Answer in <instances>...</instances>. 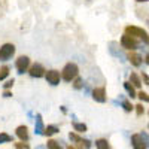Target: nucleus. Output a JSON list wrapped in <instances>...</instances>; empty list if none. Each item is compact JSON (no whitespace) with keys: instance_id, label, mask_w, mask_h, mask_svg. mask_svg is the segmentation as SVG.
Instances as JSON below:
<instances>
[{"instance_id":"15","label":"nucleus","mask_w":149,"mask_h":149,"mask_svg":"<svg viewBox=\"0 0 149 149\" xmlns=\"http://www.w3.org/2000/svg\"><path fill=\"white\" fill-rule=\"evenodd\" d=\"M128 81H130V84L134 86V88H140V86L143 85L140 74H137L136 72H131V73H130V78H128Z\"/></svg>"},{"instance_id":"38","label":"nucleus","mask_w":149,"mask_h":149,"mask_svg":"<svg viewBox=\"0 0 149 149\" xmlns=\"http://www.w3.org/2000/svg\"><path fill=\"white\" fill-rule=\"evenodd\" d=\"M148 128H149V125H148Z\"/></svg>"},{"instance_id":"29","label":"nucleus","mask_w":149,"mask_h":149,"mask_svg":"<svg viewBox=\"0 0 149 149\" xmlns=\"http://www.w3.org/2000/svg\"><path fill=\"white\" fill-rule=\"evenodd\" d=\"M140 78H142V82L149 86V74H148L146 72H142V73H140Z\"/></svg>"},{"instance_id":"30","label":"nucleus","mask_w":149,"mask_h":149,"mask_svg":"<svg viewBox=\"0 0 149 149\" xmlns=\"http://www.w3.org/2000/svg\"><path fill=\"white\" fill-rule=\"evenodd\" d=\"M140 134H142V137H143V140H145V143H146V146L149 148V134H148V133H145V131H142Z\"/></svg>"},{"instance_id":"13","label":"nucleus","mask_w":149,"mask_h":149,"mask_svg":"<svg viewBox=\"0 0 149 149\" xmlns=\"http://www.w3.org/2000/svg\"><path fill=\"white\" fill-rule=\"evenodd\" d=\"M116 46V42H110L109 43V52H110V55H113L115 58H118L119 61H125V58H127V55H124L122 52H121V49L118 48H115Z\"/></svg>"},{"instance_id":"17","label":"nucleus","mask_w":149,"mask_h":149,"mask_svg":"<svg viewBox=\"0 0 149 149\" xmlns=\"http://www.w3.org/2000/svg\"><path fill=\"white\" fill-rule=\"evenodd\" d=\"M72 127H73V131H76L78 134H82V133H85L86 130H88L86 124H84V122H76V121L72 122Z\"/></svg>"},{"instance_id":"7","label":"nucleus","mask_w":149,"mask_h":149,"mask_svg":"<svg viewBox=\"0 0 149 149\" xmlns=\"http://www.w3.org/2000/svg\"><path fill=\"white\" fill-rule=\"evenodd\" d=\"M91 97L97 103H106V100H107L106 86H95V88L91 91Z\"/></svg>"},{"instance_id":"6","label":"nucleus","mask_w":149,"mask_h":149,"mask_svg":"<svg viewBox=\"0 0 149 149\" xmlns=\"http://www.w3.org/2000/svg\"><path fill=\"white\" fill-rule=\"evenodd\" d=\"M15 54V45L14 43H3L0 46V61H8Z\"/></svg>"},{"instance_id":"1","label":"nucleus","mask_w":149,"mask_h":149,"mask_svg":"<svg viewBox=\"0 0 149 149\" xmlns=\"http://www.w3.org/2000/svg\"><path fill=\"white\" fill-rule=\"evenodd\" d=\"M124 33L136 37V39H140L145 45H149V33L139 26H130L128 24V26H125V29H124Z\"/></svg>"},{"instance_id":"16","label":"nucleus","mask_w":149,"mask_h":149,"mask_svg":"<svg viewBox=\"0 0 149 149\" xmlns=\"http://www.w3.org/2000/svg\"><path fill=\"white\" fill-rule=\"evenodd\" d=\"M122 85H124V90L127 91V94H128V97L130 98H136L137 97V93H136V88L130 84V81H125V82H122Z\"/></svg>"},{"instance_id":"35","label":"nucleus","mask_w":149,"mask_h":149,"mask_svg":"<svg viewBox=\"0 0 149 149\" xmlns=\"http://www.w3.org/2000/svg\"><path fill=\"white\" fill-rule=\"evenodd\" d=\"M137 3H145V2H149V0H136Z\"/></svg>"},{"instance_id":"23","label":"nucleus","mask_w":149,"mask_h":149,"mask_svg":"<svg viewBox=\"0 0 149 149\" xmlns=\"http://www.w3.org/2000/svg\"><path fill=\"white\" fill-rule=\"evenodd\" d=\"M9 66H2L0 67V81H5L8 78V74H9Z\"/></svg>"},{"instance_id":"28","label":"nucleus","mask_w":149,"mask_h":149,"mask_svg":"<svg viewBox=\"0 0 149 149\" xmlns=\"http://www.w3.org/2000/svg\"><path fill=\"white\" fill-rule=\"evenodd\" d=\"M14 84H15V79L12 78V79H9V81H6V82L3 84V88H5V90H10L12 86H14Z\"/></svg>"},{"instance_id":"5","label":"nucleus","mask_w":149,"mask_h":149,"mask_svg":"<svg viewBox=\"0 0 149 149\" xmlns=\"http://www.w3.org/2000/svg\"><path fill=\"white\" fill-rule=\"evenodd\" d=\"M69 139L72 140V143H76L81 149H82V148H84V149H90V148H91V145H93L88 139H84L82 136H79L76 131H70Z\"/></svg>"},{"instance_id":"25","label":"nucleus","mask_w":149,"mask_h":149,"mask_svg":"<svg viewBox=\"0 0 149 149\" xmlns=\"http://www.w3.org/2000/svg\"><path fill=\"white\" fill-rule=\"evenodd\" d=\"M73 88L74 90H82L84 88V81H82V78H76V79H74L73 81Z\"/></svg>"},{"instance_id":"33","label":"nucleus","mask_w":149,"mask_h":149,"mask_svg":"<svg viewBox=\"0 0 149 149\" xmlns=\"http://www.w3.org/2000/svg\"><path fill=\"white\" fill-rule=\"evenodd\" d=\"M60 109H61V112H63V113H67V109H66V106H60Z\"/></svg>"},{"instance_id":"36","label":"nucleus","mask_w":149,"mask_h":149,"mask_svg":"<svg viewBox=\"0 0 149 149\" xmlns=\"http://www.w3.org/2000/svg\"><path fill=\"white\" fill-rule=\"evenodd\" d=\"M36 149H46V145H45V146H37Z\"/></svg>"},{"instance_id":"10","label":"nucleus","mask_w":149,"mask_h":149,"mask_svg":"<svg viewBox=\"0 0 149 149\" xmlns=\"http://www.w3.org/2000/svg\"><path fill=\"white\" fill-rule=\"evenodd\" d=\"M130 142H131V148H133V149H148V146H146V143H145V140H143V137H142L140 133L131 134Z\"/></svg>"},{"instance_id":"2","label":"nucleus","mask_w":149,"mask_h":149,"mask_svg":"<svg viewBox=\"0 0 149 149\" xmlns=\"http://www.w3.org/2000/svg\"><path fill=\"white\" fill-rule=\"evenodd\" d=\"M78 76H79V67L76 63H72V61L67 63L61 70V79L66 82H73Z\"/></svg>"},{"instance_id":"27","label":"nucleus","mask_w":149,"mask_h":149,"mask_svg":"<svg viewBox=\"0 0 149 149\" xmlns=\"http://www.w3.org/2000/svg\"><path fill=\"white\" fill-rule=\"evenodd\" d=\"M14 148L15 149H30V145L27 142H17L14 143Z\"/></svg>"},{"instance_id":"21","label":"nucleus","mask_w":149,"mask_h":149,"mask_svg":"<svg viewBox=\"0 0 149 149\" xmlns=\"http://www.w3.org/2000/svg\"><path fill=\"white\" fill-rule=\"evenodd\" d=\"M121 106H122V109L125 110L127 113H130V112L134 110V106L131 104V102H130V100H125V98H124V100L121 102Z\"/></svg>"},{"instance_id":"18","label":"nucleus","mask_w":149,"mask_h":149,"mask_svg":"<svg viewBox=\"0 0 149 149\" xmlns=\"http://www.w3.org/2000/svg\"><path fill=\"white\" fill-rule=\"evenodd\" d=\"M57 133H60V128H58L57 125H54V124H49V125L45 127L43 136H46V137H51V136H54V134H57Z\"/></svg>"},{"instance_id":"24","label":"nucleus","mask_w":149,"mask_h":149,"mask_svg":"<svg viewBox=\"0 0 149 149\" xmlns=\"http://www.w3.org/2000/svg\"><path fill=\"white\" fill-rule=\"evenodd\" d=\"M137 98H139L142 103H149V94L145 93V91H139L137 93Z\"/></svg>"},{"instance_id":"20","label":"nucleus","mask_w":149,"mask_h":149,"mask_svg":"<svg viewBox=\"0 0 149 149\" xmlns=\"http://www.w3.org/2000/svg\"><path fill=\"white\" fill-rule=\"evenodd\" d=\"M95 148L97 149H110V145L107 139H97L95 140Z\"/></svg>"},{"instance_id":"11","label":"nucleus","mask_w":149,"mask_h":149,"mask_svg":"<svg viewBox=\"0 0 149 149\" xmlns=\"http://www.w3.org/2000/svg\"><path fill=\"white\" fill-rule=\"evenodd\" d=\"M15 136L19 139V142H29V139H30L29 127L27 125H18L15 128Z\"/></svg>"},{"instance_id":"26","label":"nucleus","mask_w":149,"mask_h":149,"mask_svg":"<svg viewBox=\"0 0 149 149\" xmlns=\"http://www.w3.org/2000/svg\"><path fill=\"white\" fill-rule=\"evenodd\" d=\"M134 110H136V115L137 116H142L145 113V107H143V103H139L134 106Z\"/></svg>"},{"instance_id":"31","label":"nucleus","mask_w":149,"mask_h":149,"mask_svg":"<svg viewBox=\"0 0 149 149\" xmlns=\"http://www.w3.org/2000/svg\"><path fill=\"white\" fill-rule=\"evenodd\" d=\"M3 97H5V98L12 97V91H10V90H5V91H3Z\"/></svg>"},{"instance_id":"37","label":"nucleus","mask_w":149,"mask_h":149,"mask_svg":"<svg viewBox=\"0 0 149 149\" xmlns=\"http://www.w3.org/2000/svg\"><path fill=\"white\" fill-rule=\"evenodd\" d=\"M146 22H148V26H149V18H148V19H146Z\"/></svg>"},{"instance_id":"19","label":"nucleus","mask_w":149,"mask_h":149,"mask_svg":"<svg viewBox=\"0 0 149 149\" xmlns=\"http://www.w3.org/2000/svg\"><path fill=\"white\" fill-rule=\"evenodd\" d=\"M14 143V137H12L10 134L5 133V131H0V145H3V143Z\"/></svg>"},{"instance_id":"34","label":"nucleus","mask_w":149,"mask_h":149,"mask_svg":"<svg viewBox=\"0 0 149 149\" xmlns=\"http://www.w3.org/2000/svg\"><path fill=\"white\" fill-rule=\"evenodd\" d=\"M145 63H146V64H149V52H148V54H146V57H145Z\"/></svg>"},{"instance_id":"32","label":"nucleus","mask_w":149,"mask_h":149,"mask_svg":"<svg viewBox=\"0 0 149 149\" xmlns=\"http://www.w3.org/2000/svg\"><path fill=\"white\" fill-rule=\"evenodd\" d=\"M67 149H81V148H79V146H74V145H69Z\"/></svg>"},{"instance_id":"12","label":"nucleus","mask_w":149,"mask_h":149,"mask_svg":"<svg viewBox=\"0 0 149 149\" xmlns=\"http://www.w3.org/2000/svg\"><path fill=\"white\" fill-rule=\"evenodd\" d=\"M127 60L130 61L131 66H134V67H140V66H142V63H143L142 55H140V54H137V52H134V51H130V52L127 54Z\"/></svg>"},{"instance_id":"14","label":"nucleus","mask_w":149,"mask_h":149,"mask_svg":"<svg viewBox=\"0 0 149 149\" xmlns=\"http://www.w3.org/2000/svg\"><path fill=\"white\" fill-rule=\"evenodd\" d=\"M34 133H36L37 136H43V133H45V125H43V119H42V115H40V113H37V115H36Z\"/></svg>"},{"instance_id":"39","label":"nucleus","mask_w":149,"mask_h":149,"mask_svg":"<svg viewBox=\"0 0 149 149\" xmlns=\"http://www.w3.org/2000/svg\"><path fill=\"white\" fill-rule=\"evenodd\" d=\"M148 113H149V112H148Z\"/></svg>"},{"instance_id":"3","label":"nucleus","mask_w":149,"mask_h":149,"mask_svg":"<svg viewBox=\"0 0 149 149\" xmlns=\"http://www.w3.org/2000/svg\"><path fill=\"white\" fill-rule=\"evenodd\" d=\"M119 45H121V48L127 49V51H136V49H139V46H140L139 40L136 39V37L128 36V34H125V33H124V34L121 36V39H119Z\"/></svg>"},{"instance_id":"9","label":"nucleus","mask_w":149,"mask_h":149,"mask_svg":"<svg viewBox=\"0 0 149 149\" xmlns=\"http://www.w3.org/2000/svg\"><path fill=\"white\" fill-rule=\"evenodd\" d=\"M29 74H30L31 78L39 79V78H43L45 74H46V70H45V67L40 63H34V64H31V67L29 70Z\"/></svg>"},{"instance_id":"4","label":"nucleus","mask_w":149,"mask_h":149,"mask_svg":"<svg viewBox=\"0 0 149 149\" xmlns=\"http://www.w3.org/2000/svg\"><path fill=\"white\" fill-rule=\"evenodd\" d=\"M30 67H31V61H30V58H29L27 55H21V57L17 58V61H15V69H17L18 74H24L26 72L29 73Z\"/></svg>"},{"instance_id":"22","label":"nucleus","mask_w":149,"mask_h":149,"mask_svg":"<svg viewBox=\"0 0 149 149\" xmlns=\"http://www.w3.org/2000/svg\"><path fill=\"white\" fill-rule=\"evenodd\" d=\"M46 149H61L60 143L54 139H48V143H46Z\"/></svg>"},{"instance_id":"8","label":"nucleus","mask_w":149,"mask_h":149,"mask_svg":"<svg viewBox=\"0 0 149 149\" xmlns=\"http://www.w3.org/2000/svg\"><path fill=\"white\" fill-rule=\"evenodd\" d=\"M45 79L49 85H52V86H57L61 81V73L55 69H51V70H48L46 74H45Z\"/></svg>"}]
</instances>
